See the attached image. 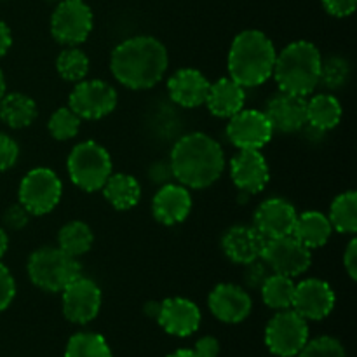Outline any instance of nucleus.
Instances as JSON below:
<instances>
[{"instance_id": "obj_1", "label": "nucleus", "mask_w": 357, "mask_h": 357, "mask_svg": "<svg viewBox=\"0 0 357 357\" xmlns=\"http://www.w3.org/2000/svg\"><path fill=\"white\" fill-rule=\"evenodd\" d=\"M167 66L169 56L166 45L150 35L126 38L110 56L112 75L132 91L152 89L162 80Z\"/></svg>"}, {"instance_id": "obj_2", "label": "nucleus", "mask_w": 357, "mask_h": 357, "mask_svg": "<svg viewBox=\"0 0 357 357\" xmlns=\"http://www.w3.org/2000/svg\"><path fill=\"white\" fill-rule=\"evenodd\" d=\"M225 164L222 145L213 136L199 131L181 136L169 157L173 178L188 190H201L216 183Z\"/></svg>"}, {"instance_id": "obj_3", "label": "nucleus", "mask_w": 357, "mask_h": 357, "mask_svg": "<svg viewBox=\"0 0 357 357\" xmlns=\"http://www.w3.org/2000/svg\"><path fill=\"white\" fill-rule=\"evenodd\" d=\"M275 45L264 31L244 30L232 40L227 59L229 77L244 89L258 87L272 77L275 65Z\"/></svg>"}, {"instance_id": "obj_4", "label": "nucleus", "mask_w": 357, "mask_h": 357, "mask_svg": "<svg viewBox=\"0 0 357 357\" xmlns=\"http://www.w3.org/2000/svg\"><path fill=\"white\" fill-rule=\"evenodd\" d=\"M321 63L323 56L312 42L296 40L278 52L272 75L279 91L307 98L319 86Z\"/></svg>"}, {"instance_id": "obj_5", "label": "nucleus", "mask_w": 357, "mask_h": 357, "mask_svg": "<svg viewBox=\"0 0 357 357\" xmlns=\"http://www.w3.org/2000/svg\"><path fill=\"white\" fill-rule=\"evenodd\" d=\"M28 278L37 288L47 293H61L82 272L79 260L59 248L44 246L28 258Z\"/></svg>"}, {"instance_id": "obj_6", "label": "nucleus", "mask_w": 357, "mask_h": 357, "mask_svg": "<svg viewBox=\"0 0 357 357\" xmlns=\"http://www.w3.org/2000/svg\"><path fill=\"white\" fill-rule=\"evenodd\" d=\"M66 169L72 183L80 190L98 192L112 174V157L100 143L82 142L70 152Z\"/></svg>"}, {"instance_id": "obj_7", "label": "nucleus", "mask_w": 357, "mask_h": 357, "mask_svg": "<svg viewBox=\"0 0 357 357\" xmlns=\"http://www.w3.org/2000/svg\"><path fill=\"white\" fill-rule=\"evenodd\" d=\"M63 185L58 174L49 167H35L28 171L20 183V204L30 215L44 216L61 201Z\"/></svg>"}, {"instance_id": "obj_8", "label": "nucleus", "mask_w": 357, "mask_h": 357, "mask_svg": "<svg viewBox=\"0 0 357 357\" xmlns=\"http://www.w3.org/2000/svg\"><path fill=\"white\" fill-rule=\"evenodd\" d=\"M309 342V324L293 309L279 310L265 328V344L272 354L293 357Z\"/></svg>"}, {"instance_id": "obj_9", "label": "nucleus", "mask_w": 357, "mask_h": 357, "mask_svg": "<svg viewBox=\"0 0 357 357\" xmlns=\"http://www.w3.org/2000/svg\"><path fill=\"white\" fill-rule=\"evenodd\" d=\"M93 10L84 0H59L51 16V33L56 42L75 47L93 31Z\"/></svg>"}, {"instance_id": "obj_10", "label": "nucleus", "mask_w": 357, "mask_h": 357, "mask_svg": "<svg viewBox=\"0 0 357 357\" xmlns=\"http://www.w3.org/2000/svg\"><path fill=\"white\" fill-rule=\"evenodd\" d=\"M117 91L114 86L100 79L80 80L70 93L68 107L86 121H100L117 107Z\"/></svg>"}, {"instance_id": "obj_11", "label": "nucleus", "mask_w": 357, "mask_h": 357, "mask_svg": "<svg viewBox=\"0 0 357 357\" xmlns=\"http://www.w3.org/2000/svg\"><path fill=\"white\" fill-rule=\"evenodd\" d=\"M261 260L268 267V271L274 274L288 275L295 279L298 275L305 274L312 264V251L303 246L300 241L293 236L278 237V239H268L265 243Z\"/></svg>"}, {"instance_id": "obj_12", "label": "nucleus", "mask_w": 357, "mask_h": 357, "mask_svg": "<svg viewBox=\"0 0 357 357\" xmlns=\"http://www.w3.org/2000/svg\"><path fill=\"white\" fill-rule=\"evenodd\" d=\"M274 136V128L265 112L243 108L229 119L227 138L239 150H261Z\"/></svg>"}, {"instance_id": "obj_13", "label": "nucleus", "mask_w": 357, "mask_h": 357, "mask_svg": "<svg viewBox=\"0 0 357 357\" xmlns=\"http://www.w3.org/2000/svg\"><path fill=\"white\" fill-rule=\"evenodd\" d=\"M63 314L70 323L87 324L100 314L101 289L93 279L79 275L61 291Z\"/></svg>"}, {"instance_id": "obj_14", "label": "nucleus", "mask_w": 357, "mask_h": 357, "mask_svg": "<svg viewBox=\"0 0 357 357\" xmlns=\"http://www.w3.org/2000/svg\"><path fill=\"white\" fill-rule=\"evenodd\" d=\"M335 302L333 288L323 279L310 278L295 286L291 309L305 321H321L330 316Z\"/></svg>"}, {"instance_id": "obj_15", "label": "nucleus", "mask_w": 357, "mask_h": 357, "mask_svg": "<svg viewBox=\"0 0 357 357\" xmlns=\"http://www.w3.org/2000/svg\"><path fill=\"white\" fill-rule=\"evenodd\" d=\"M295 206L282 197H271L261 202L253 215V227L265 239L291 236L296 222Z\"/></svg>"}, {"instance_id": "obj_16", "label": "nucleus", "mask_w": 357, "mask_h": 357, "mask_svg": "<svg viewBox=\"0 0 357 357\" xmlns=\"http://www.w3.org/2000/svg\"><path fill=\"white\" fill-rule=\"evenodd\" d=\"M230 178L239 190L258 194L271 180L267 159L260 150H239L230 160Z\"/></svg>"}, {"instance_id": "obj_17", "label": "nucleus", "mask_w": 357, "mask_h": 357, "mask_svg": "<svg viewBox=\"0 0 357 357\" xmlns=\"http://www.w3.org/2000/svg\"><path fill=\"white\" fill-rule=\"evenodd\" d=\"M208 305L213 316L227 324L243 323L253 309L250 293L230 282H223L213 288V291L209 293Z\"/></svg>"}, {"instance_id": "obj_18", "label": "nucleus", "mask_w": 357, "mask_h": 357, "mask_svg": "<svg viewBox=\"0 0 357 357\" xmlns=\"http://www.w3.org/2000/svg\"><path fill=\"white\" fill-rule=\"evenodd\" d=\"M265 115L274 131L296 132L307 126V98L279 91L265 105Z\"/></svg>"}, {"instance_id": "obj_19", "label": "nucleus", "mask_w": 357, "mask_h": 357, "mask_svg": "<svg viewBox=\"0 0 357 357\" xmlns=\"http://www.w3.org/2000/svg\"><path fill=\"white\" fill-rule=\"evenodd\" d=\"M157 323L166 333L174 337H190L199 330L201 324V310L192 300L173 296L160 302Z\"/></svg>"}, {"instance_id": "obj_20", "label": "nucleus", "mask_w": 357, "mask_h": 357, "mask_svg": "<svg viewBox=\"0 0 357 357\" xmlns=\"http://www.w3.org/2000/svg\"><path fill=\"white\" fill-rule=\"evenodd\" d=\"M192 211V195L180 183H166L157 190L152 201L153 218L167 227L183 223Z\"/></svg>"}, {"instance_id": "obj_21", "label": "nucleus", "mask_w": 357, "mask_h": 357, "mask_svg": "<svg viewBox=\"0 0 357 357\" xmlns=\"http://www.w3.org/2000/svg\"><path fill=\"white\" fill-rule=\"evenodd\" d=\"M267 239L253 225H234L223 234L222 250L230 261L248 265L261 258Z\"/></svg>"}, {"instance_id": "obj_22", "label": "nucleus", "mask_w": 357, "mask_h": 357, "mask_svg": "<svg viewBox=\"0 0 357 357\" xmlns=\"http://www.w3.org/2000/svg\"><path fill=\"white\" fill-rule=\"evenodd\" d=\"M209 80L195 68H181L167 80L171 100L183 108H197L204 105L209 91Z\"/></svg>"}, {"instance_id": "obj_23", "label": "nucleus", "mask_w": 357, "mask_h": 357, "mask_svg": "<svg viewBox=\"0 0 357 357\" xmlns=\"http://www.w3.org/2000/svg\"><path fill=\"white\" fill-rule=\"evenodd\" d=\"M246 91L230 77H222L216 82L209 84L208 96L204 105L215 117L230 119L244 108Z\"/></svg>"}, {"instance_id": "obj_24", "label": "nucleus", "mask_w": 357, "mask_h": 357, "mask_svg": "<svg viewBox=\"0 0 357 357\" xmlns=\"http://www.w3.org/2000/svg\"><path fill=\"white\" fill-rule=\"evenodd\" d=\"M331 234L333 227L326 215L319 211H305L296 216L291 236L312 251L323 248L330 241Z\"/></svg>"}, {"instance_id": "obj_25", "label": "nucleus", "mask_w": 357, "mask_h": 357, "mask_svg": "<svg viewBox=\"0 0 357 357\" xmlns=\"http://www.w3.org/2000/svg\"><path fill=\"white\" fill-rule=\"evenodd\" d=\"M105 199L114 206L117 211H129L138 206L142 199V185L135 176L126 173H112L107 183L101 188Z\"/></svg>"}, {"instance_id": "obj_26", "label": "nucleus", "mask_w": 357, "mask_h": 357, "mask_svg": "<svg viewBox=\"0 0 357 357\" xmlns=\"http://www.w3.org/2000/svg\"><path fill=\"white\" fill-rule=\"evenodd\" d=\"M38 115L33 98L23 93H6L0 100V119L10 129L28 128Z\"/></svg>"}, {"instance_id": "obj_27", "label": "nucleus", "mask_w": 357, "mask_h": 357, "mask_svg": "<svg viewBox=\"0 0 357 357\" xmlns=\"http://www.w3.org/2000/svg\"><path fill=\"white\" fill-rule=\"evenodd\" d=\"M342 105L333 94L321 93L307 100V124L317 131H331L342 121Z\"/></svg>"}, {"instance_id": "obj_28", "label": "nucleus", "mask_w": 357, "mask_h": 357, "mask_svg": "<svg viewBox=\"0 0 357 357\" xmlns=\"http://www.w3.org/2000/svg\"><path fill=\"white\" fill-rule=\"evenodd\" d=\"M94 234L86 222L73 220L65 223L58 234V248L73 258L86 255L93 248Z\"/></svg>"}, {"instance_id": "obj_29", "label": "nucleus", "mask_w": 357, "mask_h": 357, "mask_svg": "<svg viewBox=\"0 0 357 357\" xmlns=\"http://www.w3.org/2000/svg\"><path fill=\"white\" fill-rule=\"evenodd\" d=\"M295 281L288 275L268 274L264 284L260 286L261 300L268 309L286 310L291 309L293 296H295Z\"/></svg>"}, {"instance_id": "obj_30", "label": "nucleus", "mask_w": 357, "mask_h": 357, "mask_svg": "<svg viewBox=\"0 0 357 357\" xmlns=\"http://www.w3.org/2000/svg\"><path fill=\"white\" fill-rule=\"evenodd\" d=\"M328 220L337 232L351 236L357 232V194L354 190H347L333 199Z\"/></svg>"}, {"instance_id": "obj_31", "label": "nucleus", "mask_w": 357, "mask_h": 357, "mask_svg": "<svg viewBox=\"0 0 357 357\" xmlns=\"http://www.w3.org/2000/svg\"><path fill=\"white\" fill-rule=\"evenodd\" d=\"M56 70L63 80L77 84L86 79L89 73V58L77 45L66 47L59 52L58 59H56Z\"/></svg>"}, {"instance_id": "obj_32", "label": "nucleus", "mask_w": 357, "mask_h": 357, "mask_svg": "<svg viewBox=\"0 0 357 357\" xmlns=\"http://www.w3.org/2000/svg\"><path fill=\"white\" fill-rule=\"evenodd\" d=\"M65 357H112V351L101 335L82 331L70 338Z\"/></svg>"}, {"instance_id": "obj_33", "label": "nucleus", "mask_w": 357, "mask_h": 357, "mask_svg": "<svg viewBox=\"0 0 357 357\" xmlns=\"http://www.w3.org/2000/svg\"><path fill=\"white\" fill-rule=\"evenodd\" d=\"M82 119L75 114L70 107H59L54 114L49 117L47 129L51 136L58 142H68L75 138L80 131Z\"/></svg>"}, {"instance_id": "obj_34", "label": "nucleus", "mask_w": 357, "mask_h": 357, "mask_svg": "<svg viewBox=\"0 0 357 357\" xmlns=\"http://www.w3.org/2000/svg\"><path fill=\"white\" fill-rule=\"evenodd\" d=\"M351 75V66L344 58H328L321 63L319 84H324L330 89H338L344 86Z\"/></svg>"}, {"instance_id": "obj_35", "label": "nucleus", "mask_w": 357, "mask_h": 357, "mask_svg": "<svg viewBox=\"0 0 357 357\" xmlns=\"http://www.w3.org/2000/svg\"><path fill=\"white\" fill-rule=\"evenodd\" d=\"M298 357H345V349L337 338L319 337L316 340H309L303 345Z\"/></svg>"}, {"instance_id": "obj_36", "label": "nucleus", "mask_w": 357, "mask_h": 357, "mask_svg": "<svg viewBox=\"0 0 357 357\" xmlns=\"http://www.w3.org/2000/svg\"><path fill=\"white\" fill-rule=\"evenodd\" d=\"M16 296V281L9 268L0 261V312L13 303Z\"/></svg>"}, {"instance_id": "obj_37", "label": "nucleus", "mask_w": 357, "mask_h": 357, "mask_svg": "<svg viewBox=\"0 0 357 357\" xmlns=\"http://www.w3.org/2000/svg\"><path fill=\"white\" fill-rule=\"evenodd\" d=\"M20 146L9 135L0 132V171H7L17 162Z\"/></svg>"}, {"instance_id": "obj_38", "label": "nucleus", "mask_w": 357, "mask_h": 357, "mask_svg": "<svg viewBox=\"0 0 357 357\" xmlns=\"http://www.w3.org/2000/svg\"><path fill=\"white\" fill-rule=\"evenodd\" d=\"M30 216V213L17 202V204H13L3 213V225L10 230H21L28 225Z\"/></svg>"}, {"instance_id": "obj_39", "label": "nucleus", "mask_w": 357, "mask_h": 357, "mask_svg": "<svg viewBox=\"0 0 357 357\" xmlns=\"http://www.w3.org/2000/svg\"><path fill=\"white\" fill-rule=\"evenodd\" d=\"M244 267H246V271H244V282L250 288H260L268 275V267L265 265V261L260 258V260L251 261V264L244 265Z\"/></svg>"}, {"instance_id": "obj_40", "label": "nucleus", "mask_w": 357, "mask_h": 357, "mask_svg": "<svg viewBox=\"0 0 357 357\" xmlns=\"http://www.w3.org/2000/svg\"><path fill=\"white\" fill-rule=\"evenodd\" d=\"M328 14L335 17H347L356 10L357 0H321Z\"/></svg>"}, {"instance_id": "obj_41", "label": "nucleus", "mask_w": 357, "mask_h": 357, "mask_svg": "<svg viewBox=\"0 0 357 357\" xmlns=\"http://www.w3.org/2000/svg\"><path fill=\"white\" fill-rule=\"evenodd\" d=\"M197 357H216L220 354V344L215 337H202L201 340L195 344L194 349Z\"/></svg>"}, {"instance_id": "obj_42", "label": "nucleus", "mask_w": 357, "mask_h": 357, "mask_svg": "<svg viewBox=\"0 0 357 357\" xmlns=\"http://www.w3.org/2000/svg\"><path fill=\"white\" fill-rule=\"evenodd\" d=\"M344 267L352 281L357 279V241L352 239L344 253Z\"/></svg>"}, {"instance_id": "obj_43", "label": "nucleus", "mask_w": 357, "mask_h": 357, "mask_svg": "<svg viewBox=\"0 0 357 357\" xmlns=\"http://www.w3.org/2000/svg\"><path fill=\"white\" fill-rule=\"evenodd\" d=\"M150 178H152L155 183H160V185H166L169 183V180L173 178V171H171V166L169 162H155L152 167H150L149 171Z\"/></svg>"}, {"instance_id": "obj_44", "label": "nucleus", "mask_w": 357, "mask_h": 357, "mask_svg": "<svg viewBox=\"0 0 357 357\" xmlns=\"http://www.w3.org/2000/svg\"><path fill=\"white\" fill-rule=\"evenodd\" d=\"M10 45H13V33H10L9 26L0 21V59L9 52Z\"/></svg>"}, {"instance_id": "obj_45", "label": "nucleus", "mask_w": 357, "mask_h": 357, "mask_svg": "<svg viewBox=\"0 0 357 357\" xmlns=\"http://www.w3.org/2000/svg\"><path fill=\"white\" fill-rule=\"evenodd\" d=\"M7 250H9V236H7L6 230L0 227V260H2L3 255L7 253Z\"/></svg>"}, {"instance_id": "obj_46", "label": "nucleus", "mask_w": 357, "mask_h": 357, "mask_svg": "<svg viewBox=\"0 0 357 357\" xmlns=\"http://www.w3.org/2000/svg\"><path fill=\"white\" fill-rule=\"evenodd\" d=\"M159 309H160V302H149L145 305L146 316L153 317V319H157V314H159Z\"/></svg>"}, {"instance_id": "obj_47", "label": "nucleus", "mask_w": 357, "mask_h": 357, "mask_svg": "<svg viewBox=\"0 0 357 357\" xmlns=\"http://www.w3.org/2000/svg\"><path fill=\"white\" fill-rule=\"evenodd\" d=\"M167 357H197V356H195V352L190 351V349H180V351L173 352V354H169Z\"/></svg>"}, {"instance_id": "obj_48", "label": "nucleus", "mask_w": 357, "mask_h": 357, "mask_svg": "<svg viewBox=\"0 0 357 357\" xmlns=\"http://www.w3.org/2000/svg\"><path fill=\"white\" fill-rule=\"evenodd\" d=\"M6 89H7V87H6V77H3V72L0 70V100H2L3 94L7 93Z\"/></svg>"}, {"instance_id": "obj_49", "label": "nucleus", "mask_w": 357, "mask_h": 357, "mask_svg": "<svg viewBox=\"0 0 357 357\" xmlns=\"http://www.w3.org/2000/svg\"><path fill=\"white\" fill-rule=\"evenodd\" d=\"M45 2H59V0H45Z\"/></svg>"}]
</instances>
